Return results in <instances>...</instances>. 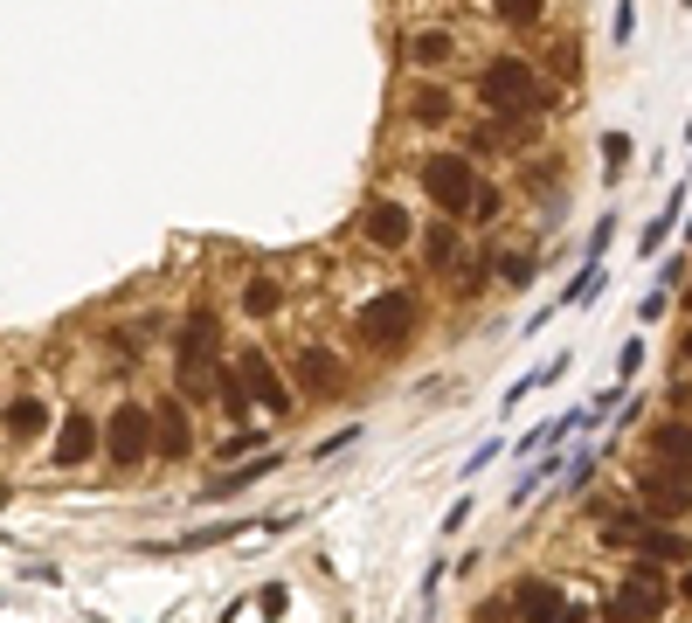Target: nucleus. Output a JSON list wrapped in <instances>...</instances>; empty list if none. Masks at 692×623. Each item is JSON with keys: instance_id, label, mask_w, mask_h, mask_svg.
Segmentation results:
<instances>
[{"instance_id": "aec40b11", "label": "nucleus", "mask_w": 692, "mask_h": 623, "mask_svg": "<svg viewBox=\"0 0 692 623\" xmlns=\"http://www.w3.org/2000/svg\"><path fill=\"white\" fill-rule=\"evenodd\" d=\"M679 208H685V187H671V201L658 208V222H651V229H644V242H638L644 257H658V250H665V236H671V222H679Z\"/></svg>"}, {"instance_id": "1a4fd4ad", "label": "nucleus", "mask_w": 692, "mask_h": 623, "mask_svg": "<svg viewBox=\"0 0 692 623\" xmlns=\"http://www.w3.org/2000/svg\"><path fill=\"white\" fill-rule=\"evenodd\" d=\"M361 236L374 242V250H408V242H416V215H408L402 201H367Z\"/></svg>"}, {"instance_id": "72a5a7b5", "label": "nucleus", "mask_w": 692, "mask_h": 623, "mask_svg": "<svg viewBox=\"0 0 692 623\" xmlns=\"http://www.w3.org/2000/svg\"><path fill=\"white\" fill-rule=\"evenodd\" d=\"M685 8H692V0H685Z\"/></svg>"}, {"instance_id": "f03ea898", "label": "nucleus", "mask_w": 692, "mask_h": 623, "mask_svg": "<svg viewBox=\"0 0 692 623\" xmlns=\"http://www.w3.org/2000/svg\"><path fill=\"white\" fill-rule=\"evenodd\" d=\"M416 326H423L416 291H381V298H367V306L353 312V339H361L367 353H402L408 339H416Z\"/></svg>"}, {"instance_id": "7c9ffc66", "label": "nucleus", "mask_w": 692, "mask_h": 623, "mask_svg": "<svg viewBox=\"0 0 692 623\" xmlns=\"http://www.w3.org/2000/svg\"><path fill=\"white\" fill-rule=\"evenodd\" d=\"M671 596H679V602H692V561L679 569V582H671Z\"/></svg>"}, {"instance_id": "2f4dec72", "label": "nucleus", "mask_w": 692, "mask_h": 623, "mask_svg": "<svg viewBox=\"0 0 692 623\" xmlns=\"http://www.w3.org/2000/svg\"><path fill=\"white\" fill-rule=\"evenodd\" d=\"M554 623H589V610H561V616H554Z\"/></svg>"}, {"instance_id": "ddd939ff", "label": "nucleus", "mask_w": 692, "mask_h": 623, "mask_svg": "<svg viewBox=\"0 0 692 623\" xmlns=\"http://www.w3.org/2000/svg\"><path fill=\"white\" fill-rule=\"evenodd\" d=\"M0 423H8L14 444H35V437L49 429V402H42V395H14V402L0 409Z\"/></svg>"}, {"instance_id": "cd10ccee", "label": "nucleus", "mask_w": 692, "mask_h": 623, "mask_svg": "<svg viewBox=\"0 0 692 623\" xmlns=\"http://www.w3.org/2000/svg\"><path fill=\"white\" fill-rule=\"evenodd\" d=\"M554 77H582V49L575 42H554Z\"/></svg>"}, {"instance_id": "4be33fe9", "label": "nucleus", "mask_w": 692, "mask_h": 623, "mask_svg": "<svg viewBox=\"0 0 692 623\" xmlns=\"http://www.w3.org/2000/svg\"><path fill=\"white\" fill-rule=\"evenodd\" d=\"M492 14H499L506 28H533L540 14H548V0H492Z\"/></svg>"}, {"instance_id": "412c9836", "label": "nucleus", "mask_w": 692, "mask_h": 623, "mask_svg": "<svg viewBox=\"0 0 692 623\" xmlns=\"http://www.w3.org/2000/svg\"><path fill=\"white\" fill-rule=\"evenodd\" d=\"M277 306H285V291H277L270 277H250V285H242V312L250 319H277Z\"/></svg>"}, {"instance_id": "39448f33", "label": "nucleus", "mask_w": 692, "mask_h": 623, "mask_svg": "<svg viewBox=\"0 0 692 623\" xmlns=\"http://www.w3.org/2000/svg\"><path fill=\"white\" fill-rule=\"evenodd\" d=\"M104 458L118 471H139L153 458V409L146 402H118V415L104 423Z\"/></svg>"}, {"instance_id": "4468645a", "label": "nucleus", "mask_w": 692, "mask_h": 623, "mask_svg": "<svg viewBox=\"0 0 692 623\" xmlns=\"http://www.w3.org/2000/svg\"><path fill=\"white\" fill-rule=\"evenodd\" d=\"M651 464L692 471V423H658L651 429Z\"/></svg>"}, {"instance_id": "5701e85b", "label": "nucleus", "mask_w": 692, "mask_h": 623, "mask_svg": "<svg viewBox=\"0 0 692 623\" xmlns=\"http://www.w3.org/2000/svg\"><path fill=\"white\" fill-rule=\"evenodd\" d=\"M595 291H603V263H589V271H582V277H575V285H568V291H561V312H568V306H589V298H595Z\"/></svg>"}, {"instance_id": "6ab92c4d", "label": "nucleus", "mask_w": 692, "mask_h": 623, "mask_svg": "<svg viewBox=\"0 0 692 623\" xmlns=\"http://www.w3.org/2000/svg\"><path fill=\"white\" fill-rule=\"evenodd\" d=\"M423 263H429V271H443V263H457V229H451V222H429V229H423Z\"/></svg>"}, {"instance_id": "9b49d317", "label": "nucleus", "mask_w": 692, "mask_h": 623, "mask_svg": "<svg viewBox=\"0 0 692 623\" xmlns=\"http://www.w3.org/2000/svg\"><path fill=\"white\" fill-rule=\"evenodd\" d=\"M90 458H98V423H90L84 409H70L63 429H55V464L77 471V464H90Z\"/></svg>"}, {"instance_id": "20e7f679", "label": "nucleus", "mask_w": 692, "mask_h": 623, "mask_svg": "<svg viewBox=\"0 0 692 623\" xmlns=\"http://www.w3.org/2000/svg\"><path fill=\"white\" fill-rule=\"evenodd\" d=\"M671 602H679V596L665 589L658 561H644V555H638V561H630V575L616 582V596H609V623H658Z\"/></svg>"}, {"instance_id": "423d86ee", "label": "nucleus", "mask_w": 692, "mask_h": 623, "mask_svg": "<svg viewBox=\"0 0 692 623\" xmlns=\"http://www.w3.org/2000/svg\"><path fill=\"white\" fill-rule=\"evenodd\" d=\"M630 493L644 499L651 520H685L692 513V471H671V464H651L630 478Z\"/></svg>"}, {"instance_id": "f8f14e48", "label": "nucleus", "mask_w": 692, "mask_h": 623, "mask_svg": "<svg viewBox=\"0 0 692 623\" xmlns=\"http://www.w3.org/2000/svg\"><path fill=\"white\" fill-rule=\"evenodd\" d=\"M561 610V582H513V623H554Z\"/></svg>"}, {"instance_id": "dca6fc26", "label": "nucleus", "mask_w": 692, "mask_h": 623, "mask_svg": "<svg viewBox=\"0 0 692 623\" xmlns=\"http://www.w3.org/2000/svg\"><path fill=\"white\" fill-rule=\"evenodd\" d=\"M451 55H457V35L451 28H416V35H408V63H451Z\"/></svg>"}, {"instance_id": "a878e982", "label": "nucleus", "mask_w": 692, "mask_h": 623, "mask_svg": "<svg viewBox=\"0 0 692 623\" xmlns=\"http://www.w3.org/2000/svg\"><path fill=\"white\" fill-rule=\"evenodd\" d=\"M540 478H554V458H548V464H533V471H527V478H519V485H513V506H527V499L540 493Z\"/></svg>"}, {"instance_id": "bb28decb", "label": "nucleus", "mask_w": 692, "mask_h": 623, "mask_svg": "<svg viewBox=\"0 0 692 623\" xmlns=\"http://www.w3.org/2000/svg\"><path fill=\"white\" fill-rule=\"evenodd\" d=\"M609 236H616V215H603V222H595V229H589V263H603V250H609Z\"/></svg>"}, {"instance_id": "7ed1b4c3", "label": "nucleus", "mask_w": 692, "mask_h": 623, "mask_svg": "<svg viewBox=\"0 0 692 623\" xmlns=\"http://www.w3.org/2000/svg\"><path fill=\"white\" fill-rule=\"evenodd\" d=\"M416 180H423V195L443 208V215H471V201H478V166H471V153H423V166H416Z\"/></svg>"}, {"instance_id": "c756f323", "label": "nucleus", "mask_w": 692, "mask_h": 623, "mask_svg": "<svg viewBox=\"0 0 692 623\" xmlns=\"http://www.w3.org/2000/svg\"><path fill=\"white\" fill-rule=\"evenodd\" d=\"M630 35H638V8H630V0H616V42H630Z\"/></svg>"}, {"instance_id": "f3484780", "label": "nucleus", "mask_w": 692, "mask_h": 623, "mask_svg": "<svg viewBox=\"0 0 692 623\" xmlns=\"http://www.w3.org/2000/svg\"><path fill=\"white\" fill-rule=\"evenodd\" d=\"M451 111H457V98H451V90H437V84H423L416 98H408V119H416V125H443Z\"/></svg>"}, {"instance_id": "b1692460", "label": "nucleus", "mask_w": 692, "mask_h": 623, "mask_svg": "<svg viewBox=\"0 0 692 623\" xmlns=\"http://www.w3.org/2000/svg\"><path fill=\"white\" fill-rule=\"evenodd\" d=\"M499 277H506V285H527V277H533V257H527V250H499Z\"/></svg>"}, {"instance_id": "f257e3e1", "label": "nucleus", "mask_w": 692, "mask_h": 623, "mask_svg": "<svg viewBox=\"0 0 692 623\" xmlns=\"http://www.w3.org/2000/svg\"><path fill=\"white\" fill-rule=\"evenodd\" d=\"M478 104L485 111H554V84L540 77V63L527 55H492V63L478 70Z\"/></svg>"}, {"instance_id": "473e14b6", "label": "nucleus", "mask_w": 692, "mask_h": 623, "mask_svg": "<svg viewBox=\"0 0 692 623\" xmlns=\"http://www.w3.org/2000/svg\"><path fill=\"white\" fill-rule=\"evenodd\" d=\"M679 353H685V361H692V333H685V339H679Z\"/></svg>"}, {"instance_id": "9d476101", "label": "nucleus", "mask_w": 692, "mask_h": 623, "mask_svg": "<svg viewBox=\"0 0 692 623\" xmlns=\"http://www.w3.org/2000/svg\"><path fill=\"white\" fill-rule=\"evenodd\" d=\"M187 450H194V429H187V402H160V409H153V458L180 464Z\"/></svg>"}, {"instance_id": "393cba45", "label": "nucleus", "mask_w": 692, "mask_h": 623, "mask_svg": "<svg viewBox=\"0 0 692 623\" xmlns=\"http://www.w3.org/2000/svg\"><path fill=\"white\" fill-rule=\"evenodd\" d=\"M603 166H609V180L630 166V132H609V139H603Z\"/></svg>"}, {"instance_id": "6e6552de", "label": "nucleus", "mask_w": 692, "mask_h": 623, "mask_svg": "<svg viewBox=\"0 0 692 623\" xmlns=\"http://www.w3.org/2000/svg\"><path fill=\"white\" fill-rule=\"evenodd\" d=\"M298 388L305 395H340L347 388V361L319 339H298Z\"/></svg>"}, {"instance_id": "c85d7f7f", "label": "nucleus", "mask_w": 692, "mask_h": 623, "mask_svg": "<svg viewBox=\"0 0 692 623\" xmlns=\"http://www.w3.org/2000/svg\"><path fill=\"white\" fill-rule=\"evenodd\" d=\"M638 367H644V339H630V347L616 353V374H624V382H630V374H638Z\"/></svg>"}, {"instance_id": "0eeeda50", "label": "nucleus", "mask_w": 692, "mask_h": 623, "mask_svg": "<svg viewBox=\"0 0 692 623\" xmlns=\"http://www.w3.org/2000/svg\"><path fill=\"white\" fill-rule=\"evenodd\" d=\"M236 374H242V388H250V402H264L270 415H291V388L277 382V361L270 353H236Z\"/></svg>"}, {"instance_id": "a211bd4d", "label": "nucleus", "mask_w": 692, "mask_h": 623, "mask_svg": "<svg viewBox=\"0 0 692 623\" xmlns=\"http://www.w3.org/2000/svg\"><path fill=\"white\" fill-rule=\"evenodd\" d=\"M215 382H222V409H229V423H250V388H242L236 361H222V367H215Z\"/></svg>"}, {"instance_id": "2eb2a0df", "label": "nucleus", "mask_w": 692, "mask_h": 623, "mask_svg": "<svg viewBox=\"0 0 692 623\" xmlns=\"http://www.w3.org/2000/svg\"><path fill=\"white\" fill-rule=\"evenodd\" d=\"M270 471H277V450H264V458H250V464H236V471H222L201 499H236V493H250L256 478H270Z\"/></svg>"}]
</instances>
